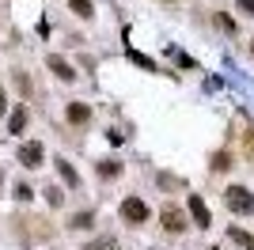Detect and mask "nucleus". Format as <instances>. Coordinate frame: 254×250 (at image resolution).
<instances>
[{
    "mask_svg": "<svg viewBox=\"0 0 254 250\" xmlns=\"http://www.w3.org/2000/svg\"><path fill=\"white\" fill-rule=\"evenodd\" d=\"M228 235H232V243H239V247H243V250H254V239H251V235H247L243 228H232V231H228Z\"/></svg>",
    "mask_w": 254,
    "mask_h": 250,
    "instance_id": "12",
    "label": "nucleus"
},
{
    "mask_svg": "<svg viewBox=\"0 0 254 250\" xmlns=\"http://www.w3.org/2000/svg\"><path fill=\"white\" fill-rule=\"evenodd\" d=\"M46 64L53 68V76H57V80H64V83H72V80H76V68H72L68 61H61L57 53H50V57H46Z\"/></svg>",
    "mask_w": 254,
    "mask_h": 250,
    "instance_id": "4",
    "label": "nucleus"
},
{
    "mask_svg": "<svg viewBox=\"0 0 254 250\" xmlns=\"http://www.w3.org/2000/svg\"><path fill=\"white\" fill-rule=\"evenodd\" d=\"M251 57H254V46H251Z\"/></svg>",
    "mask_w": 254,
    "mask_h": 250,
    "instance_id": "21",
    "label": "nucleus"
},
{
    "mask_svg": "<svg viewBox=\"0 0 254 250\" xmlns=\"http://www.w3.org/2000/svg\"><path fill=\"white\" fill-rule=\"evenodd\" d=\"M159 228L171 231V235H182V231L190 228V220H186V212H182L179 205H167L163 212H159Z\"/></svg>",
    "mask_w": 254,
    "mask_h": 250,
    "instance_id": "2",
    "label": "nucleus"
},
{
    "mask_svg": "<svg viewBox=\"0 0 254 250\" xmlns=\"http://www.w3.org/2000/svg\"><path fill=\"white\" fill-rule=\"evenodd\" d=\"M122 216H126L129 224H144V220H148V205L140 197H126L122 201Z\"/></svg>",
    "mask_w": 254,
    "mask_h": 250,
    "instance_id": "3",
    "label": "nucleus"
},
{
    "mask_svg": "<svg viewBox=\"0 0 254 250\" xmlns=\"http://www.w3.org/2000/svg\"><path fill=\"white\" fill-rule=\"evenodd\" d=\"M87 250H114V239H91Z\"/></svg>",
    "mask_w": 254,
    "mask_h": 250,
    "instance_id": "15",
    "label": "nucleus"
},
{
    "mask_svg": "<svg viewBox=\"0 0 254 250\" xmlns=\"http://www.w3.org/2000/svg\"><path fill=\"white\" fill-rule=\"evenodd\" d=\"M11 133H23V129H27V106H15V110H11V125H8Z\"/></svg>",
    "mask_w": 254,
    "mask_h": 250,
    "instance_id": "8",
    "label": "nucleus"
},
{
    "mask_svg": "<svg viewBox=\"0 0 254 250\" xmlns=\"http://www.w3.org/2000/svg\"><path fill=\"white\" fill-rule=\"evenodd\" d=\"M216 27H220L224 34H235V31H239V27H235V19H232V15H224V11H216Z\"/></svg>",
    "mask_w": 254,
    "mask_h": 250,
    "instance_id": "13",
    "label": "nucleus"
},
{
    "mask_svg": "<svg viewBox=\"0 0 254 250\" xmlns=\"http://www.w3.org/2000/svg\"><path fill=\"white\" fill-rule=\"evenodd\" d=\"M190 216H193L197 228H209V208H205V201L197 193H190Z\"/></svg>",
    "mask_w": 254,
    "mask_h": 250,
    "instance_id": "5",
    "label": "nucleus"
},
{
    "mask_svg": "<svg viewBox=\"0 0 254 250\" xmlns=\"http://www.w3.org/2000/svg\"><path fill=\"white\" fill-rule=\"evenodd\" d=\"M228 167V156H212V171H224Z\"/></svg>",
    "mask_w": 254,
    "mask_h": 250,
    "instance_id": "17",
    "label": "nucleus"
},
{
    "mask_svg": "<svg viewBox=\"0 0 254 250\" xmlns=\"http://www.w3.org/2000/svg\"><path fill=\"white\" fill-rule=\"evenodd\" d=\"M0 114H4V87H0Z\"/></svg>",
    "mask_w": 254,
    "mask_h": 250,
    "instance_id": "19",
    "label": "nucleus"
},
{
    "mask_svg": "<svg viewBox=\"0 0 254 250\" xmlns=\"http://www.w3.org/2000/svg\"><path fill=\"white\" fill-rule=\"evenodd\" d=\"M68 8H72L80 19H91V11H95V8H91V0H68Z\"/></svg>",
    "mask_w": 254,
    "mask_h": 250,
    "instance_id": "11",
    "label": "nucleus"
},
{
    "mask_svg": "<svg viewBox=\"0 0 254 250\" xmlns=\"http://www.w3.org/2000/svg\"><path fill=\"white\" fill-rule=\"evenodd\" d=\"M224 205L232 208L235 216H247V212H254V193L247 186H228L224 189Z\"/></svg>",
    "mask_w": 254,
    "mask_h": 250,
    "instance_id": "1",
    "label": "nucleus"
},
{
    "mask_svg": "<svg viewBox=\"0 0 254 250\" xmlns=\"http://www.w3.org/2000/svg\"><path fill=\"white\" fill-rule=\"evenodd\" d=\"M64 118H68V122H72V125H84L87 118H91V110H87L84 103H68V110H64Z\"/></svg>",
    "mask_w": 254,
    "mask_h": 250,
    "instance_id": "7",
    "label": "nucleus"
},
{
    "mask_svg": "<svg viewBox=\"0 0 254 250\" xmlns=\"http://www.w3.org/2000/svg\"><path fill=\"white\" fill-rule=\"evenodd\" d=\"M129 61H133V64H140V68H156V64H152L148 57H144V53H137V50H129Z\"/></svg>",
    "mask_w": 254,
    "mask_h": 250,
    "instance_id": "14",
    "label": "nucleus"
},
{
    "mask_svg": "<svg viewBox=\"0 0 254 250\" xmlns=\"http://www.w3.org/2000/svg\"><path fill=\"white\" fill-rule=\"evenodd\" d=\"M209 250H220V247H209Z\"/></svg>",
    "mask_w": 254,
    "mask_h": 250,
    "instance_id": "20",
    "label": "nucleus"
},
{
    "mask_svg": "<svg viewBox=\"0 0 254 250\" xmlns=\"http://www.w3.org/2000/svg\"><path fill=\"white\" fill-rule=\"evenodd\" d=\"M239 8H243V11H251V15H254V0H239Z\"/></svg>",
    "mask_w": 254,
    "mask_h": 250,
    "instance_id": "18",
    "label": "nucleus"
},
{
    "mask_svg": "<svg viewBox=\"0 0 254 250\" xmlns=\"http://www.w3.org/2000/svg\"><path fill=\"white\" fill-rule=\"evenodd\" d=\"M57 175H61L68 186H80V178H76V171H72V163H68V159H57Z\"/></svg>",
    "mask_w": 254,
    "mask_h": 250,
    "instance_id": "9",
    "label": "nucleus"
},
{
    "mask_svg": "<svg viewBox=\"0 0 254 250\" xmlns=\"http://www.w3.org/2000/svg\"><path fill=\"white\" fill-rule=\"evenodd\" d=\"M72 224H76V228H87V224H91V212H80V216H76Z\"/></svg>",
    "mask_w": 254,
    "mask_h": 250,
    "instance_id": "16",
    "label": "nucleus"
},
{
    "mask_svg": "<svg viewBox=\"0 0 254 250\" xmlns=\"http://www.w3.org/2000/svg\"><path fill=\"white\" fill-rule=\"evenodd\" d=\"M99 175L103 178H118L122 175V163H118V159H103V163H99Z\"/></svg>",
    "mask_w": 254,
    "mask_h": 250,
    "instance_id": "10",
    "label": "nucleus"
},
{
    "mask_svg": "<svg viewBox=\"0 0 254 250\" xmlns=\"http://www.w3.org/2000/svg\"><path fill=\"white\" fill-rule=\"evenodd\" d=\"M19 163L23 167H38L42 163V144H19Z\"/></svg>",
    "mask_w": 254,
    "mask_h": 250,
    "instance_id": "6",
    "label": "nucleus"
}]
</instances>
